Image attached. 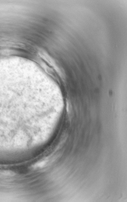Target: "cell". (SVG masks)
I'll return each instance as SVG.
<instances>
[{"label":"cell","mask_w":127,"mask_h":202,"mask_svg":"<svg viewBox=\"0 0 127 202\" xmlns=\"http://www.w3.org/2000/svg\"><path fill=\"white\" fill-rule=\"evenodd\" d=\"M47 163V160L39 161L33 166V168L34 169L41 168L44 167Z\"/></svg>","instance_id":"7a4b0ae2"},{"label":"cell","mask_w":127,"mask_h":202,"mask_svg":"<svg viewBox=\"0 0 127 202\" xmlns=\"http://www.w3.org/2000/svg\"><path fill=\"white\" fill-rule=\"evenodd\" d=\"M15 173L9 170H0V178L12 177L15 176Z\"/></svg>","instance_id":"6da1fadb"}]
</instances>
